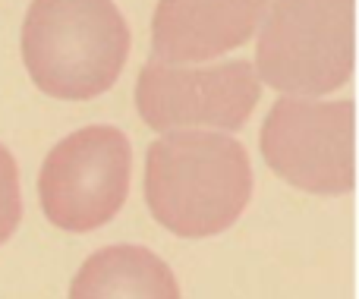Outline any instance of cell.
<instances>
[{"label": "cell", "instance_id": "6da1fadb", "mask_svg": "<svg viewBox=\"0 0 359 299\" xmlns=\"http://www.w3.org/2000/svg\"><path fill=\"white\" fill-rule=\"evenodd\" d=\"M252 195L249 155L233 136L164 132L145 158V202L158 224L186 239L224 233Z\"/></svg>", "mask_w": 359, "mask_h": 299}, {"label": "cell", "instance_id": "7a4b0ae2", "mask_svg": "<svg viewBox=\"0 0 359 299\" xmlns=\"http://www.w3.org/2000/svg\"><path fill=\"white\" fill-rule=\"evenodd\" d=\"M130 29L114 0H32L22 22V60L44 95L88 101L117 82Z\"/></svg>", "mask_w": 359, "mask_h": 299}, {"label": "cell", "instance_id": "3957f363", "mask_svg": "<svg viewBox=\"0 0 359 299\" xmlns=\"http://www.w3.org/2000/svg\"><path fill=\"white\" fill-rule=\"evenodd\" d=\"M356 0H271L255 44V76L290 98L347 85L356 60Z\"/></svg>", "mask_w": 359, "mask_h": 299}, {"label": "cell", "instance_id": "277c9868", "mask_svg": "<svg viewBox=\"0 0 359 299\" xmlns=\"http://www.w3.org/2000/svg\"><path fill=\"white\" fill-rule=\"evenodd\" d=\"M133 148L117 126H86L48 151L38 195L60 230L88 233L114 218L130 195Z\"/></svg>", "mask_w": 359, "mask_h": 299}, {"label": "cell", "instance_id": "5b68a950", "mask_svg": "<svg viewBox=\"0 0 359 299\" xmlns=\"http://www.w3.org/2000/svg\"><path fill=\"white\" fill-rule=\"evenodd\" d=\"M353 101L278 98L262 126V155L290 186L316 195L350 193L353 164Z\"/></svg>", "mask_w": 359, "mask_h": 299}, {"label": "cell", "instance_id": "8992f818", "mask_svg": "<svg viewBox=\"0 0 359 299\" xmlns=\"http://www.w3.org/2000/svg\"><path fill=\"white\" fill-rule=\"evenodd\" d=\"M262 82L249 60L189 63L149 60L139 73L136 104L155 132H236L259 104Z\"/></svg>", "mask_w": 359, "mask_h": 299}, {"label": "cell", "instance_id": "52a82bcc", "mask_svg": "<svg viewBox=\"0 0 359 299\" xmlns=\"http://www.w3.org/2000/svg\"><path fill=\"white\" fill-rule=\"evenodd\" d=\"M271 0H158L151 16V60L208 63L240 48Z\"/></svg>", "mask_w": 359, "mask_h": 299}, {"label": "cell", "instance_id": "ba28073f", "mask_svg": "<svg viewBox=\"0 0 359 299\" xmlns=\"http://www.w3.org/2000/svg\"><path fill=\"white\" fill-rule=\"evenodd\" d=\"M69 299H180L177 277L142 246H107L82 262Z\"/></svg>", "mask_w": 359, "mask_h": 299}, {"label": "cell", "instance_id": "9c48e42d", "mask_svg": "<svg viewBox=\"0 0 359 299\" xmlns=\"http://www.w3.org/2000/svg\"><path fill=\"white\" fill-rule=\"evenodd\" d=\"M22 218V195H19V170L13 155L0 145V246L13 237Z\"/></svg>", "mask_w": 359, "mask_h": 299}]
</instances>
